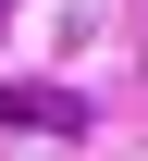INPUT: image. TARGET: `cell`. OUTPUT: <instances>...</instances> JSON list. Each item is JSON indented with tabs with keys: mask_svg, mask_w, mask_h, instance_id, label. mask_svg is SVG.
<instances>
[{
	"mask_svg": "<svg viewBox=\"0 0 148 161\" xmlns=\"http://www.w3.org/2000/svg\"><path fill=\"white\" fill-rule=\"evenodd\" d=\"M0 124H49V136H86V99H74V87H0Z\"/></svg>",
	"mask_w": 148,
	"mask_h": 161,
	"instance_id": "6da1fadb",
	"label": "cell"
}]
</instances>
